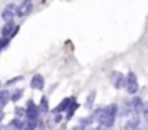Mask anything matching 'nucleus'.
Here are the masks:
<instances>
[{
  "mask_svg": "<svg viewBox=\"0 0 148 130\" xmlns=\"http://www.w3.org/2000/svg\"><path fill=\"white\" fill-rule=\"evenodd\" d=\"M116 114H118V106L116 104H109L108 107L103 108V111L100 114V118H99V124L110 129L115 124Z\"/></svg>",
  "mask_w": 148,
  "mask_h": 130,
  "instance_id": "f257e3e1",
  "label": "nucleus"
},
{
  "mask_svg": "<svg viewBox=\"0 0 148 130\" xmlns=\"http://www.w3.org/2000/svg\"><path fill=\"white\" fill-rule=\"evenodd\" d=\"M25 117L28 118V120H31V121H36L38 120V114H39V110H38V106L32 101V100H29L28 103H26V108H25Z\"/></svg>",
  "mask_w": 148,
  "mask_h": 130,
  "instance_id": "f03ea898",
  "label": "nucleus"
},
{
  "mask_svg": "<svg viewBox=\"0 0 148 130\" xmlns=\"http://www.w3.org/2000/svg\"><path fill=\"white\" fill-rule=\"evenodd\" d=\"M32 7H34V3L31 2V0H23V2L16 7L15 13H16V16L23 18V16H26V15H29V13H31Z\"/></svg>",
  "mask_w": 148,
  "mask_h": 130,
  "instance_id": "7ed1b4c3",
  "label": "nucleus"
},
{
  "mask_svg": "<svg viewBox=\"0 0 148 130\" xmlns=\"http://www.w3.org/2000/svg\"><path fill=\"white\" fill-rule=\"evenodd\" d=\"M110 81H112V84H113V87L116 90H121V88L126 87V77L123 74H121V72H112Z\"/></svg>",
  "mask_w": 148,
  "mask_h": 130,
  "instance_id": "20e7f679",
  "label": "nucleus"
},
{
  "mask_svg": "<svg viewBox=\"0 0 148 130\" xmlns=\"http://www.w3.org/2000/svg\"><path fill=\"white\" fill-rule=\"evenodd\" d=\"M126 91L129 94H135L138 91V80H136V75L134 72H128L126 75Z\"/></svg>",
  "mask_w": 148,
  "mask_h": 130,
  "instance_id": "39448f33",
  "label": "nucleus"
},
{
  "mask_svg": "<svg viewBox=\"0 0 148 130\" xmlns=\"http://www.w3.org/2000/svg\"><path fill=\"white\" fill-rule=\"evenodd\" d=\"M15 10H16V6H15L13 3L8 5L6 9L3 10V13H2L3 20H5V22H10V20L13 19V16H15Z\"/></svg>",
  "mask_w": 148,
  "mask_h": 130,
  "instance_id": "423d86ee",
  "label": "nucleus"
},
{
  "mask_svg": "<svg viewBox=\"0 0 148 130\" xmlns=\"http://www.w3.org/2000/svg\"><path fill=\"white\" fill-rule=\"evenodd\" d=\"M31 87L34 90H42L44 88V77L41 74H35L31 80Z\"/></svg>",
  "mask_w": 148,
  "mask_h": 130,
  "instance_id": "0eeeda50",
  "label": "nucleus"
},
{
  "mask_svg": "<svg viewBox=\"0 0 148 130\" xmlns=\"http://www.w3.org/2000/svg\"><path fill=\"white\" fill-rule=\"evenodd\" d=\"M71 103H74V98L73 97H70V98H64L57 107H55V110H54V114H57V113H62L64 110H67L68 107H70V104Z\"/></svg>",
  "mask_w": 148,
  "mask_h": 130,
  "instance_id": "6e6552de",
  "label": "nucleus"
},
{
  "mask_svg": "<svg viewBox=\"0 0 148 130\" xmlns=\"http://www.w3.org/2000/svg\"><path fill=\"white\" fill-rule=\"evenodd\" d=\"M142 104H144V101H142L139 97H134V98H132V101H131V108H132L136 114H141Z\"/></svg>",
  "mask_w": 148,
  "mask_h": 130,
  "instance_id": "1a4fd4ad",
  "label": "nucleus"
},
{
  "mask_svg": "<svg viewBox=\"0 0 148 130\" xmlns=\"http://www.w3.org/2000/svg\"><path fill=\"white\" fill-rule=\"evenodd\" d=\"M15 23H13V20H10V22H6L5 23V26L2 28V35L5 36V38H9L10 35H12V32H13V29H15Z\"/></svg>",
  "mask_w": 148,
  "mask_h": 130,
  "instance_id": "9d476101",
  "label": "nucleus"
},
{
  "mask_svg": "<svg viewBox=\"0 0 148 130\" xmlns=\"http://www.w3.org/2000/svg\"><path fill=\"white\" fill-rule=\"evenodd\" d=\"M38 110H39V113H48V100H47V97H42L41 98V103H39V106H38Z\"/></svg>",
  "mask_w": 148,
  "mask_h": 130,
  "instance_id": "9b49d317",
  "label": "nucleus"
},
{
  "mask_svg": "<svg viewBox=\"0 0 148 130\" xmlns=\"http://www.w3.org/2000/svg\"><path fill=\"white\" fill-rule=\"evenodd\" d=\"M0 100H2L5 103V106H6L9 103V100H10V93L8 90H2L0 91Z\"/></svg>",
  "mask_w": 148,
  "mask_h": 130,
  "instance_id": "f8f14e48",
  "label": "nucleus"
},
{
  "mask_svg": "<svg viewBox=\"0 0 148 130\" xmlns=\"http://www.w3.org/2000/svg\"><path fill=\"white\" fill-rule=\"evenodd\" d=\"M76 110H77V104H76V103H71L70 107L67 108V120H70V118L73 117V114L76 113Z\"/></svg>",
  "mask_w": 148,
  "mask_h": 130,
  "instance_id": "ddd939ff",
  "label": "nucleus"
},
{
  "mask_svg": "<svg viewBox=\"0 0 148 130\" xmlns=\"http://www.w3.org/2000/svg\"><path fill=\"white\" fill-rule=\"evenodd\" d=\"M22 94H23V91H22L21 88H18V90H16V91L10 95V100H12V101H18V100L22 97Z\"/></svg>",
  "mask_w": 148,
  "mask_h": 130,
  "instance_id": "4468645a",
  "label": "nucleus"
},
{
  "mask_svg": "<svg viewBox=\"0 0 148 130\" xmlns=\"http://www.w3.org/2000/svg\"><path fill=\"white\" fill-rule=\"evenodd\" d=\"M95 95H96V91H92V93L89 94L87 101H86V107H87V108H90V107H92V104H93V101H95Z\"/></svg>",
  "mask_w": 148,
  "mask_h": 130,
  "instance_id": "2eb2a0df",
  "label": "nucleus"
},
{
  "mask_svg": "<svg viewBox=\"0 0 148 130\" xmlns=\"http://www.w3.org/2000/svg\"><path fill=\"white\" fill-rule=\"evenodd\" d=\"M141 114L144 116V118L148 121V101H145L142 104V110H141Z\"/></svg>",
  "mask_w": 148,
  "mask_h": 130,
  "instance_id": "dca6fc26",
  "label": "nucleus"
},
{
  "mask_svg": "<svg viewBox=\"0 0 148 130\" xmlns=\"http://www.w3.org/2000/svg\"><path fill=\"white\" fill-rule=\"evenodd\" d=\"M9 41H10V39H9V38H5V36H3V38H0V51H2L5 46H8Z\"/></svg>",
  "mask_w": 148,
  "mask_h": 130,
  "instance_id": "f3484780",
  "label": "nucleus"
},
{
  "mask_svg": "<svg viewBox=\"0 0 148 130\" xmlns=\"http://www.w3.org/2000/svg\"><path fill=\"white\" fill-rule=\"evenodd\" d=\"M15 111H16V116H18V117H23V116L26 114V113H25V108H22V107H16Z\"/></svg>",
  "mask_w": 148,
  "mask_h": 130,
  "instance_id": "a211bd4d",
  "label": "nucleus"
},
{
  "mask_svg": "<svg viewBox=\"0 0 148 130\" xmlns=\"http://www.w3.org/2000/svg\"><path fill=\"white\" fill-rule=\"evenodd\" d=\"M92 123H93V121H90V123H89V124H87V126L83 129V130H99V126L93 127V126H92Z\"/></svg>",
  "mask_w": 148,
  "mask_h": 130,
  "instance_id": "6ab92c4d",
  "label": "nucleus"
},
{
  "mask_svg": "<svg viewBox=\"0 0 148 130\" xmlns=\"http://www.w3.org/2000/svg\"><path fill=\"white\" fill-rule=\"evenodd\" d=\"M21 78H22V77H16V78H13V80H9V81L6 83V85H12V84H15L16 81H19Z\"/></svg>",
  "mask_w": 148,
  "mask_h": 130,
  "instance_id": "aec40b11",
  "label": "nucleus"
},
{
  "mask_svg": "<svg viewBox=\"0 0 148 130\" xmlns=\"http://www.w3.org/2000/svg\"><path fill=\"white\" fill-rule=\"evenodd\" d=\"M99 130H110V129H109V127H105V126H100V124H99Z\"/></svg>",
  "mask_w": 148,
  "mask_h": 130,
  "instance_id": "412c9836",
  "label": "nucleus"
},
{
  "mask_svg": "<svg viewBox=\"0 0 148 130\" xmlns=\"http://www.w3.org/2000/svg\"><path fill=\"white\" fill-rule=\"evenodd\" d=\"M3 107H5V103L0 100V111H3Z\"/></svg>",
  "mask_w": 148,
  "mask_h": 130,
  "instance_id": "4be33fe9",
  "label": "nucleus"
},
{
  "mask_svg": "<svg viewBox=\"0 0 148 130\" xmlns=\"http://www.w3.org/2000/svg\"><path fill=\"white\" fill-rule=\"evenodd\" d=\"M3 117H5V113H3V111H0V123H2V120H3Z\"/></svg>",
  "mask_w": 148,
  "mask_h": 130,
  "instance_id": "5701e85b",
  "label": "nucleus"
},
{
  "mask_svg": "<svg viewBox=\"0 0 148 130\" xmlns=\"http://www.w3.org/2000/svg\"><path fill=\"white\" fill-rule=\"evenodd\" d=\"M23 130H35V129H32V127H29V126H26V124H25V127H23Z\"/></svg>",
  "mask_w": 148,
  "mask_h": 130,
  "instance_id": "b1692460",
  "label": "nucleus"
},
{
  "mask_svg": "<svg viewBox=\"0 0 148 130\" xmlns=\"http://www.w3.org/2000/svg\"><path fill=\"white\" fill-rule=\"evenodd\" d=\"M0 85H2V84H0Z\"/></svg>",
  "mask_w": 148,
  "mask_h": 130,
  "instance_id": "393cba45",
  "label": "nucleus"
}]
</instances>
